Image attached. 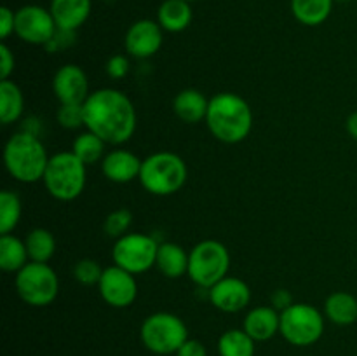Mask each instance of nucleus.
Returning a JSON list of instances; mask_svg holds the SVG:
<instances>
[{
    "instance_id": "ddd939ff",
    "label": "nucleus",
    "mask_w": 357,
    "mask_h": 356,
    "mask_svg": "<svg viewBox=\"0 0 357 356\" xmlns=\"http://www.w3.org/2000/svg\"><path fill=\"white\" fill-rule=\"evenodd\" d=\"M162 40L164 30L157 21L138 20L126 31L124 45L129 56L136 59H146L159 52Z\"/></svg>"
},
{
    "instance_id": "4468645a",
    "label": "nucleus",
    "mask_w": 357,
    "mask_h": 356,
    "mask_svg": "<svg viewBox=\"0 0 357 356\" xmlns=\"http://www.w3.org/2000/svg\"><path fill=\"white\" fill-rule=\"evenodd\" d=\"M52 91L59 105H84L89 96V80L79 65L66 63L52 77Z\"/></svg>"
},
{
    "instance_id": "423d86ee",
    "label": "nucleus",
    "mask_w": 357,
    "mask_h": 356,
    "mask_svg": "<svg viewBox=\"0 0 357 356\" xmlns=\"http://www.w3.org/2000/svg\"><path fill=\"white\" fill-rule=\"evenodd\" d=\"M229 250L225 244L216 239L201 241L188 253L187 276L201 288H211L229 274Z\"/></svg>"
},
{
    "instance_id": "dca6fc26",
    "label": "nucleus",
    "mask_w": 357,
    "mask_h": 356,
    "mask_svg": "<svg viewBox=\"0 0 357 356\" xmlns=\"http://www.w3.org/2000/svg\"><path fill=\"white\" fill-rule=\"evenodd\" d=\"M143 161L131 150L115 149L108 152L101 161V171L105 178L114 184H129L139 178Z\"/></svg>"
},
{
    "instance_id": "ea45409f",
    "label": "nucleus",
    "mask_w": 357,
    "mask_h": 356,
    "mask_svg": "<svg viewBox=\"0 0 357 356\" xmlns=\"http://www.w3.org/2000/svg\"><path fill=\"white\" fill-rule=\"evenodd\" d=\"M337 2H347V0H337Z\"/></svg>"
},
{
    "instance_id": "72a5a7b5",
    "label": "nucleus",
    "mask_w": 357,
    "mask_h": 356,
    "mask_svg": "<svg viewBox=\"0 0 357 356\" xmlns=\"http://www.w3.org/2000/svg\"><path fill=\"white\" fill-rule=\"evenodd\" d=\"M16 68V58L7 44H0V79L9 80L10 73Z\"/></svg>"
},
{
    "instance_id": "7ed1b4c3",
    "label": "nucleus",
    "mask_w": 357,
    "mask_h": 356,
    "mask_svg": "<svg viewBox=\"0 0 357 356\" xmlns=\"http://www.w3.org/2000/svg\"><path fill=\"white\" fill-rule=\"evenodd\" d=\"M3 164L13 178L23 184H35L44 178L49 156L40 140L28 131L14 133L3 147Z\"/></svg>"
},
{
    "instance_id": "6ab92c4d",
    "label": "nucleus",
    "mask_w": 357,
    "mask_h": 356,
    "mask_svg": "<svg viewBox=\"0 0 357 356\" xmlns=\"http://www.w3.org/2000/svg\"><path fill=\"white\" fill-rule=\"evenodd\" d=\"M209 100L197 89H183L174 96L173 110L180 121L187 124H197L206 121Z\"/></svg>"
},
{
    "instance_id": "aec40b11",
    "label": "nucleus",
    "mask_w": 357,
    "mask_h": 356,
    "mask_svg": "<svg viewBox=\"0 0 357 356\" xmlns=\"http://www.w3.org/2000/svg\"><path fill=\"white\" fill-rule=\"evenodd\" d=\"M194 17L190 2L185 0H164L157 10V23L162 27L164 31L169 34H180L187 30Z\"/></svg>"
},
{
    "instance_id": "9d476101",
    "label": "nucleus",
    "mask_w": 357,
    "mask_h": 356,
    "mask_svg": "<svg viewBox=\"0 0 357 356\" xmlns=\"http://www.w3.org/2000/svg\"><path fill=\"white\" fill-rule=\"evenodd\" d=\"M157 250L159 243L149 234L128 232L126 236L115 239L112 258L115 265L138 276L155 265Z\"/></svg>"
},
{
    "instance_id": "1a4fd4ad",
    "label": "nucleus",
    "mask_w": 357,
    "mask_h": 356,
    "mask_svg": "<svg viewBox=\"0 0 357 356\" xmlns=\"http://www.w3.org/2000/svg\"><path fill=\"white\" fill-rule=\"evenodd\" d=\"M279 332L289 344L296 348H307V346L316 344L323 337L324 318L317 307L295 302L281 313Z\"/></svg>"
},
{
    "instance_id": "2f4dec72",
    "label": "nucleus",
    "mask_w": 357,
    "mask_h": 356,
    "mask_svg": "<svg viewBox=\"0 0 357 356\" xmlns=\"http://www.w3.org/2000/svg\"><path fill=\"white\" fill-rule=\"evenodd\" d=\"M59 126L65 129H77L84 126V105H59L56 112Z\"/></svg>"
},
{
    "instance_id": "bb28decb",
    "label": "nucleus",
    "mask_w": 357,
    "mask_h": 356,
    "mask_svg": "<svg viewBox=\"0 0 357 356\" xmlns=\"http://www.w3.org/2000/svg\"><path fill=\"white\" fill-rule=\"evenodd\" d=\"M255 344L246 332L232 328L220 335L216 348L220 356H255Z\"/></svg>"
},
{
    "instance_id": "7c9ffc66",
    "label": "nucleus",
    "mask_w": 357,
    "mask_h": 356,
    "mask_svg": "<svg viewBox=\"0 0 357 356\" xmlns=\"http://www.w3.org/2000/svg\"><path fill=\"white\" fill-rule=\"evenodd\" d=\"M103 274V269L100 267L96 260L93 258H80L77 264L73 265V278L80 283V285H98Z\"/></svg>"
},
{
    "instance_id": "cd10ccee",
    "label": "nucleus",
    "mask_w": 357,
    "mask_h": 356,
    "mask_svg": "<svg viewBox=\"0 0 357 356\" xmlns=\"http://www.w3.org/2000/svg\"><path fill=\"white\" fill-rule=\"evenodd\" d=\"M105 147H107V143H105L100 136L94 135L93 131H84L73 140L72 152L75 154L86 166H91V164H96L98 161H103V157L107 156V154H105Z\"/></svg>"
},
{
    "instance_id": "473e14b6",
    "label": "nucleus",
    "mask_w": 357,
    "mask_h": 356,
    "mask_svg": "<svg viewBox=\"0 0 357 356\" xmlns=\"http://www.w3.org/2000/svg\"><path fill=\"white\" fill-rule=\"evenodd\" d=\"M105 70H107V75L112 77V79H115V80L124 79V77L129 73L128 56L114 54L112 58H108L107 65H105Z\"/></svg>"
},
{
    "instance_id": "58836bf2",
    "label": "nucleus",
    "mask_w": 357,
    "mask_h": 356,
    "mask_svg": "<svg viewBox=\"0 0 357 356\" xmlns=\"http://www.w3.org/2000/svg\"><path fill=\"white\" fill-rule=\"evenodd\" d=\"M185 2H190L192 3V2H195V0H185Z\"/></svg>"
},
{
    "instance_id": "a878e982",
    "label": "nucleus",
    "mask_w": 357,
    "mask_h": 356,
    "mask_svg": "<svg viewBox=\"0 0 357 356\" xmlns=\"http://www.w3.org/2000/svg\"><path fill=\"white\" fill-rule=\"evenodd\" d=\"M24 244H26L28 257L31 262H49L56 253L54 236L51 230L42 229V227L30 230L24 237Z\"/></svg>"
},
{
    "instance_id": "39448f33",
    "label": "nucleus",
    "mask_w": 357,
    "mask_h": 356,
    "mask_svg": "<svg viewBox=\"0 0 357 356\" xmlns=\"http://www.w3.org/2000/svg\"><path fill=\"white\" fill-rule=\"evenodd\" d=\"M86 164L73 152H58L49 157L42 181L49 194L58 201H73L86 188Z\"/></svg>"
},
{
    "instance_id": "5701e85b",
    "label": "nucleus",
    "mask_w": 357,
    "mask_h": 356,
    "mask_svg": "<svg viewBox=\"0 0 357 356\" xmlns=\"http://www.w3.org/2000/svg\"><path fill=\"white\" fill-rule=\"evenodd\" d=\"M335 0H291V13L305 27H319L330 17Z\"/></svg>"
},
{
    "instance_id": "4be33fe9",
    "label": "nucleus",
    "mask_w": 357,
    "mask_h": 356,
    "mask_svg": "<svg viewBox=\"0 0 357 356\" xmlns=\"http://www.w3.org/2000/svg\"><path fill=\"white\" fill-rule=\"evenodd\" d=\"M324 314L328 320L340 327L357 321V299L347 292H335L324 302Z\"/></svg>"
},
{
    "instance_id": "0eeeda50",
    "label": "nucleus",
    "mask_w": 357,
    "mask_h": 356,
    "mask_svg": "<svg viewBox=\"0 0 357 356\" xmlns=\"http://www.w3.org/2000/svg\"><path fill=\"white\" fill-rule=\"evenodd\" d=\"M14 286L24 304L45 307L56 300L59 293V279L47 262H28L14 276Z\"/></svg>"
},
{
    "instance_id": "f03ea898",
    "label": "nucleus",
    "mask_w": 357,
    "mask_h": 356,
    "mask_svg": "<svg viewBox=\"0 0 357 356\" xmlns=\"http://www.w3.org/2000/svg\"><path fill=\"white\" fill-rule=\"evenodd\" d=\"M206 126L216 140L239 143L253 129V110L243 96L236 93H218L209 100Z\"/></svg>"
},
{
    "instance_id": "c85d7f7f",
    "label": "nucleus",
    "mask_w": 357,
    "mask_h": 356,
    "mask_svg": "<svg viewBox=\"0 0 357 356\" xmlns=\"http://www.w3.org/2000/svg\"><path fill=\"white\" fill-rule=\"evenodd\" d=\"M23 213L21 199L16 192L2 191L0 192V236L10 234L17 227Z\"/></svg>"
},
{
    "instance_id": "20e7f679",
    "label": "nucleus",
    "mask_w": 357,
    "mask_h": 356,
    "mask_svg": "<svg viewBox=\"0 0 357 356\" xmlns=\"http://www.w3.org/2000/svg\"><path fill=\"white\" fill-rule=\"evenodd\" d=\"M188 178L185 161L178 154L160 150L143 159L139 184L153 195L176 194Z\"/></svg>"
},
{
    "instance_id": "412c9836",
    "label": "nucleus",
    "mask_w": 357,
    "mask_h": 356,
    "mask_svg": "<svg viewBox=\"0 0 357 356\" xmlns=\"http://www.w3.org/2000/svg\"><path fill=\"white\" fill-rule=\"evenodd\" d=\"M155 267L166 278H181L188 272V253L178 243H159Z\"/></svg>"
},
{
    "instance_id": "4c0bfd02",
    "label": "nucleus",
    "mask_w": 357,
    "mask_h": 356,
    "mask_svg": "<svg viewBox=\"0 0 357 356\" xmlns=\"http://www.w3.org/2000/svg\"><path fill=\"white\" fill-rule=\"evenodd\" d=\"M345 128H347L349 135L354 140H357V112H352V114L349 115L347 122H345Z\"/></svg>"
},
{
    "instance_id": "a211bd4d",
    "label": "nucleus",
    "mask_w": 357,
    "mask_h": 356,
    "mask_svg": "<svg viewBox=\"0 0 357 356\" xmlns=\"http://www.w3.org/2000/svg\"><path fill=\"white\" fill-rule=\"evenodd\" d=\"M93 2L91 0H51L52 17L59 30L75 31L82 27L91 16Z\"/></svg>"
},
{
    "instance_id": "f8f14e48",
    "label": "nucleus",
    "mask_w": 357,
    "mask_h": 356,
    "mask_svg": "<svg viewBox=\"0 0 357 356\" xmlns=\"http://www.w3.org/2000/svg\"><path fill=\"white\" fill-rule=\"evenodd\" d=\"M98 290H100L101 299L108 306L117 307V309L129 307L138 297L136 276L115 264L103 269V274L98 283Z\"/></svg>"
},
{
    "instance_id": "f3484780",
    "label": "nucleus",
    "mask_w": 357,
    "mask_h": 356,
    "mask_svg": "<svg viewBox=\"0 0 357 356\" xmlns=\"http://www.w3.org/2000/svg\"><path fill=\"white\" fill-rule=\"evenodd\" d=\"M281 328V313L272 306H258L246 314L243 330L255 342L271 341Z\"/></svg>"
},
{
    "instance_id": "e433bc0d",
    "label": "nucleus",
    "mask_w": 357,
    "mask_h": 356,
    "mask_svg": "<svg viewBox=\"0 0 357 356\" xmlns=\"http://www.w3.org/2000/svg\"><path fill=\"white\" fill-rule=\"evenodd\" d=\"M293 302V297L288 290H275V293L272 295V307H275L278 311H284L288 309Z\"/></svg>"
},
{
    "instance_id": "b1692460",
    "label": "nucleus",
    "mask_w": 357,
    "mask_h": 356,
    "mask_svg": "<svg viewBox=\"0 0 357 356\" xmlns=\"http://www.w3.org/2000/svg\"><path fill=\"white\" fill-rule=\"evenodd\" d=\"M24 96L13 80H0V121L3 126L13 124L23 115Z\"/></svg>"
},
{
    "instance_id": "f704fd0d",
    "label": "nucleus",
    "mask_w": 357,
    "mask_h": 356,
    "mask_svg": "<svg viewBox=\"0 0 357 356\" xmlns=\"http://www.w3.org/2000/svg\"><path fill=\"white\" fill-rule=\"evenodd\" d=\"M14 28H16V13L3 6L0 9V38L2 40L9 38L14 34Z\"/></svg>"
},
{
    "instance_id": "2eb2a0df",
    "label": "nucleus",
    "mask_w": 357,
    "mask_h": 356,
    "mask_svg": "<svg viewBox=\"0 0 357 356\" xmlns=\"http://www.w3.org/2000/svg\"><path fill=\"white\" fill-rule=\"evenodd\" d=\"M208 292L213 306L223 313H239L251 302V288L246 281L236 276H225Z\"/></svg>"
},
{
    "instance_id": "393cba45",
    "label": "nucleus",
    "mask_w": 357,
    "mask_h": 356,
    "mask_svg": "<svg viewBox=\"0 0 357 356\" xmlns=\"http://www.w3.org/2000/svg\"><path fill=\"white\" fill-rule=\"evenodd\" d=\"M28 250L24 241L14 234L0 236V267L6 272H17L28 264Z\"/></svg>"
},
{
    "instance_id": "c9c22d12",
    "label": "nucleus",
    "mask_w": 357,
    "mask_h": 356,
    "mask_svg": "<svg viewBox=\"0 0 357 356\" xmlns=\"http://www.w3.org/2000/svg\"><path fill=\"white\" fill-rule=\"evenodd\" d=\"M176 356H208L204 344L195 339H187L180 349L176 351Z\"/></svg>"
},
{
    "instance_id": "c756f323",
    "label": "nucleus",
    "mask_w": 357,
    "mask_h": 356,
    "mask_svg": "<svg viewBox=\"0 0 357 356\" xmlns=\"http://www.w3.org/2000/svg\"><path fill=\"white\" fill-rule=\"evenodd\" d=\"M132 223V215L129 209L119 208L115 212L108 213V216L105 218V234L108 237H114V239H119V237L126 236Z\"/></svg>"
},
{
    "instance_id": "9b49d317",
    "label": "nucleus",
    "mask_w": 357,
    "mask_h": 356,
    "mask_svg": "<svg viewBox=\"0 0 357 356\" xmlns=\"http://www.w3.org/2000/svg\"><path fill=\"white\" fill-rule=\"evenodd\" d=\"M58 31L51 10L40 6H24L16 10V28L14 34L26 44L47 45Z\"/></svg>"
},
{
    "instance_id": "6e6552de",
    "label": "nucleus",
    "mask_w": 357,
    "mask_h": 356,
    "mask_svg": "<svg viewBox=\"0 0 357 356\" xmlns=\"http://www.w3.org/2000/svg\"><path fill=\"white\" fill-rule=\"evenodd\" d=\"M143 346L155 355H176L188 339L185 321L173 313H153L139 328Z\"/></svg>"
},
{
    "instance_id": "f257e3e1",
    "label": "nucleus",
    "mask_w": 357,
    "mask_h": 356,
    "mask_svg": "<svg viewBox=\"0 0 357 356\" xmlns=\"http://www.w3.org/2000/svg\"><path fill=\"white\" fill-rule=\"evenodd\" d=\"M84 126L105 143L122 145L136 131V108L126 93L103 87L84 101Z\"/></svg>"
}]
</instances>
